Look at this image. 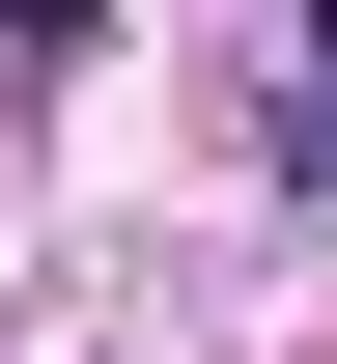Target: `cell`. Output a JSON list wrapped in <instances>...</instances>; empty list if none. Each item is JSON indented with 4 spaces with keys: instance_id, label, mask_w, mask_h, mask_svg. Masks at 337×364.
<instances>
[{
    "instance_id": "1",
    "label": "cell",
    "mask_w": 337,
    "mask_h": 364,
    "mask_svg": "<svg viewBox=\"0 0 337 364\" xmlns=\"http://www.w3.org/2000/svg\"><path fill=\"white\" fill-rule=\"evenodd\" d=\"M281 56H309V112H281V140H309V168H337V0H309V28H281Z\"/></svg>"
}]
</instances>
